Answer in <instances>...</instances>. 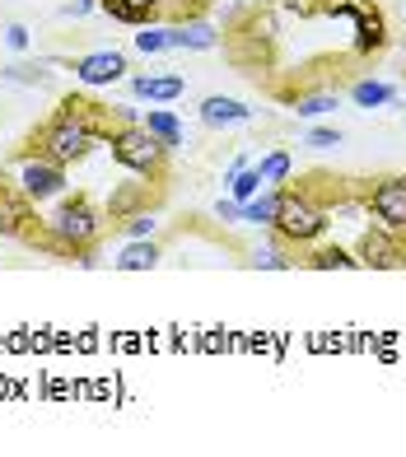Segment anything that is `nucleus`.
<instances>
[{
    "mask_svg": "<svg viewBox=\"0 0 406 457\" xmlns=\"http://www.w3.org/2000/svg\"><path fill=\"white\" fill-rule=\"evenodd\" d=\"M351 98H355V108H388L393 89L378 85V79H360V85H351Z\"/></svg>",
    "mask_w": 406,
    "mask_h": 457,
    "instance_id": "6ab92c4d",
    "label": "nucleus"
},
{
    "mask_svg": "<svg viewBox=\"0 0 406 457\" xmlns=\"http://www.w3.org/2000/svg\"><path fill=\"white\" fill-rule=\"evenodd\" d=\"M364 211H369L383 228H393V234H406V173L378 178L369 192H364Z\"/></svg>",
    "mask_w": 406,
    "mask_h": 457,
    "instance_id": "423d86ee",
    "label": "nucleus"
},
{
    "mask_svg": "<svg viewBox=\"0 0 406 457\" xmlns=\"http://www.w3.org/2000/svg\"><path fill=\"white\" fill-rule=\"evenodd\" d=\"M117 127L112 112L104 108V103H94V98H79V94H66L56 103V112L29 136L24 145V154H43L52 163H79V159H89L94 145H104V136ZM19 154V159H24Z\"/></svg>",
    "mask_w": 406,
    "mask_h": 457,
    "instance_id": "f257e3e1",
    "label": "nucleus"
},
{
    "mask_svg": "<svg viewBox=\"0 0 406 457\" xmlns=\"http://www.w3.org/2000/svg\"><path fill=\"white\" fill-rule=\"evenodd\" d=\"M0 238H19V243L37 238V205L10 182H0Z\"/></svg>",
    "mask_w": 406,
    "mask_h": 457,
    "instance_id": "6e6552de",
    "label": "nucleus"
},
{
    "mask_svg": "<svg viewBox=\"0 0 406 457\" xmlns=\"http://www.w3.org/2000/svg\"><path fill=\"white\" fill-rule=\"evenodd\" d=\"M360 266H369V271H402L406 266V234H393V228H364L360 238Z\"/></svg>",
    "mask_w": 406,
    "mask_h": 457,
    "instance_id": "0eeeda50",
    "label": "nucleus"
},
{
    "mask_svg": "<svg viewBox=\"0 0 406 457\" xmlns=\"http://www.w3.org/2000/svg\"><path fill=\"white\" fill-rule=\"evenodd\" d=\"M303 145H309V150H336V145H341V131H332V127H313L309 136H303Z\"/></svg>",
    "mask_w": 406,
    "mask_h": 457,
    "instance_id": "b1692460",
    "label": "nucleus"
},
{
    "mask_svg": "<svg viewBox=\"0 0 406 457\" xmlns=\"http://www.w3.org/2000/svg\"><path fill=\"white\" fill-rule=\"evenodd\" d=\"M127 5H131V10H140V14H150V19H159L169 0H127Z\"/></svg>",
    "mask_w": 406,
    "mask_h": 457,
    "instance_id": "cd10ccee",
    "label": "nucleus"
},
{
    "mask_svg": "<svg viewBox=\"0 0 406 457\" xmlns=\"http://www.w3.org/2000/svg\"><path fill=\"white\" fill-rule=\"evenodd\" d=\"M104 228H108V215L98 211L89 196H70L37 224L33 247H47V253H56V257H85V253L98 247Z\"/></svg>",
    "mask_w": 406,
    "mask_h": 457,
    "instance_id": "f03ea898",
    "label": "nucleus"
},
{
    "mask_svg": "<svg viewBox=\"0 0 406 457\" xmlns=\"http://www.w3.org/2000/svg\"><path fill=\"white\" fill-rule=\"evenodd\" d=\"M131 94L145 103H178L187 94V79L182 75H131Z\"/></svg>",
    "mask_w": 406,
    "mask_h": 457,
    "instance_id": "ddd939ff",
    "label": "nucleus"
},
{
    "mask_svg": "<svg viewBox=\"0 0 406 457\" xmlns=\"http://www.w3.org/2000/svg\"><path fill=\"white\" fill-rule=\"evenodd\" d=\"M70 71H75L79 85L108 89V85H117V79H127L131 61L121 56V52H85V56H70Z\"/></svg>",
    "mask_w": 406,
    "mask_h": 457,
    "instance_id": "1a4fd4ad",
    "label": "nucleus"
},
{
    "mask_svg": "<svg viewBox=\"0 0 406 457\" xmlns=\"http://www.w3.org/2000/svg\"><path fill=\"white\" fill-rule=\"evenodd\" d=\"M253 266H267V271H290L294 262L286 257V243H276L271 253H257V257H253Z\"/></svg>",
    "mask_w": 406,
    "mask_h": 457,
    "instance_id": "5701e85b",
    "label": "nucleus"
},
{
    "mask_svg": "<svg viewBox=\"0 0 406 457\" xmlns=\"http://www.w3.org/2000/svg\"><path fill=\"white\" fill-rule=\"evenodd\" d=\"M154 224H159V220H154L150 211H136V215H127V234H131V238H154Z\"/></svg>",
    "mask_w": 406,
    "mask_h": 457,
    "instance_id": "393cba45",
    "label": "nucleus"
},
{
    "mask_svg": "<svg viewBox=\"0 0 406 457\" xmlns=\"http://www.w3.org/2000/svg\"><path fill=\"white\" fill-rule=\"evenodd\" d=\"M303 262H309V271H355V266H360V257L346 253L341 243H322V247L313 243Z\"/></svg>",
    "mask_w": 406,
    "mask_h": 457,
    "instance_id": "2eb2a0df",
    "label": "nucleus"
},
{
    "mask_svg": "<svg viewBox=\"0 0 406 457\" xmlns=\"http://www.w3.org/2000/svg\"><path fill=\"white\" fill-rule=\"evenodd\" d=\"M104 145L112 150V159L121 163L127 173L136 178H145V182H164L169 178V145L150 136L145 127H140V117H127V121H117V127L104 136Z\"/></svg>",
    "mask_w": 406,
    "mask_h": 457,
    "instance_id": "7ed1b4c3",
    "label": "nucleus"
},
{
    "mask_svg": "<svg viewBox=\"0 0 406 457\" xmlns=\"http://www.w3.org/2000/svg\"><path fill=\"white\" fill-rule=\"evenodd\" d=\"M257 173H261V187H286L290 173H294V159L286 150H271L267 159L257 163Z\"/></svg>",
    "mask_w": 406,
    "mask_h": 457,
    "instance_id": "a211bd4d",
    "label": "nucleus"
},
{
    "mask_svg": "<svg viewBox=\"0 0 406 457\" xmlns=\"http://www.w3.org/2000/svg\"><path fill=\"white\" fill-rule=\"evenodd\" d=\"M140 127H145L150 136H159V140L169 145V150H178V145L187 140V136H182V121H178L169 108H150V112H140Z\"/></svg>",
    "mask_w": 406,
    "mask_h": 457,
    "instance_id": "f3484780",
    "label": "nucleus"
},
{
    "mask_svg": "<svg viewBox=\"0 0 406 457\" xmlns=\"http://www.w3.org/2000/svg\"><path fill=\"white\" fill-rule=\"evenodd\" d=\"M169 29H159V24H140L136 33V52H145V56H159V52H169Z\"/></svg>",
    "mask_w": 406,
    "mask_h": 457,
    "instance_id": "412c9836",
    "label": "nucleus"
},
{
    "mask_svg": "<svg viewBox=\"0 0 406 457\" xmlns=\"http://www.w3.org/2000/svg\"><path fill=\"white\" fill-rule=\"evenodd\" d=\"M327 205H322L313 192H303V187H286L280 192V211H276V224L271 234L276 243L286 247H313L322 234H327Z\"/></svg>",
    "mask_w": 406,
    "mask_h": 457,
    "instance_id": "20e7f679",
    "label": "nucleus"
},
{
    "mask_svg": "<svg viewBox=\"0 0 406 457\" xmlns=\"http://www.w3.org/2000/svg\"><path fill=\"white\" fill-rule=\"evenodd\" d=\"M159 257H164V247H159L154 238H131V243L112 257V266H117V271H127V276H136V271H154Z\"/></svg>",
    "mask_w": 406,
    "mask_h": 457,
    "instance_id": "4468645a",
    "label": "nucleus"
},
{
    "mask_svg": "<svg viewBox=\"0 0 406 457\" xmlns=\"http://www.w3.org/2000/svg\"><path fill=\"white\" fill-rule=\"evenodd\" d=\"M215 220H225V224L243 220V205H238L234 196H220V201H215Z\"/></svg>",
    "mask_w": 406,
    "mask_h": 457,
    "instance_id": "a878e982",
    "label": "nucleus"
},
{
    "mask_svg": "<svg viewBox=\"0 0 406 457\" xmlns=\"http://www.w3.org/2000/svg\"><path fill=\"white\" fill-rule=\"evenodd\" d=\"M169 43L178 52H215L220 47V29L206 24V19H182V24H169Z\"/></svg>",
    "mask_w": 406,
    "mask_h": 457,
    "instance_id": "f8f14e48",
    "label": "nucleus"
},
{
    "mask_svg": "<svg viewBox=\"0 0 406 457\" xmlns=\"http://www.w3.org/2000/svg\"><path fill=\"white\" fill-rule=\"evenodd\" d=\"M388 47V24H383V14L364 0L355 10V56H374Z\"/></svg>",
    "mask_w": 406,
    "mask_h": 457,
    "instance_id": "9b49d317",
    "label": "nucleus"
},
{
    "mask_svg": "<svg viewBox=\"0 0 406 457\" xmlns=\"http://www.w3.org/2000/svg\"><path fill=\"white\" fill-rule=\"evenodd\" d=\"M280 192H286V187H261L253 201H243V220L271 228L276 224V211H280Z\"/></svg>",
    "mask_w": 406,
    "mask_h": 457,
    "instance_id": "dca6fc26",
    "label": "nucleus"
},
{
    "mask_svg": "<svg viewBox=\"0 0 406 457\" xmlns=\"http://www.w3.org/2000/svg\"><path fill=\"white\" fill-rule=\"evenodd\" d=\"M89 10H98V0H70V5L61 10V14H66V19H79V14H89Z\"/></svg>",
    "mask_w": 406,
    "mask_h": 457,
    "instance_id": "c85d7f7f",
    "label": "nucleus"
},
{
    "mask_svg": "<svg viewBox=\"0 0 406 457\" xmlns=\"http://www.w3.org/2000/svg\"><path fill=\"white\" fill-rule=\"evenodd\" d=\"M5 43H10L14 52H29V29H24V24H10V29H5Z\"/></svg>",
    "mask_w": 406,
    "mask_h": 457,
    "instance_id": "bb28decb",
    "label": "nucleus"
},
{
    "mask_svg": "<svg viewBox=\"0 0 406 457\" xmlns=\"http://www.w3.org/2000/svg\"><path fill=\"white\" fill-rule=\"evenodd\" d=\"M336 108V94L332 89H318V94H294V112L299 117H322Z\"/></svg>",
    "mask_w": 406,
    "mask_h": 457,
    "instance_id": "aec40b11",
    "label": "nucleus"
},
{
    "mask_svg": "<svg viewBox=\"0 0 406 457\" xmlns=\"http://www.w3.org/2000/svg\"><path fill=\"white\" fill-rule=\"evenodd\" d=\"M201 127H211V131H225V127H243V121H253V108L248 103H238V98H225V94H211V98H201Z\"/></svg>",
    "mask_w": 406,
    "mask_h": 457,
    "instance_id": "9d476101",
    "label": "nucleus"
},
{
    "mask_svg": "<svg viewBox=\"0 0 406 457\" xmlns=\"http://www.w3.org/2000/svg\"><path fill=\"white\" fill-rule=\"evenodd\" d=\"M14 187L33 205L56 201V196H66V163H52L43 154H24V159H19V182Z\"/></svg>",
    "mask_w": 406,
    "mask_h": 457,
    "instance_id": "39448f33",
    "label": "nucleus"
},
{
    "mask_svg": "<svg viewBox=\"0 0 406 457\" xmlns=\"http://www.w3.org/2000/svg\"><path fill=\"white\" fill-rule=\"evenodd\" d=\"M0 75L14 79V85H47V75H52V71L43 66V61H37V66H29V61H14V66H5Z\"/></svg>",
    "mask_w": 406,
    "mask_h": 457,
    "instance_id": "4be33fe9",
    "label": "nucleus"
}]
</instances>
